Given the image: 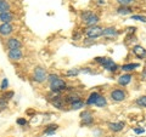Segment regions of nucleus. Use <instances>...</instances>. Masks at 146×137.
<instances>
[{"instance_id":"obj_1","label":"nucleus","mask_w":146,"mask_h":137,"mask_svg":"<svg viewBox=\"0 0 146 137\" xmlns=\"http://www.w3.org/2000/svg\"><path fill=\"white\" fill-rule=\"evenodd\" d=\"M95 61L99 62V63H101L105 69H107L110 72L117 70V66L115 65V62H113L112 60H110V58H106V57H96V58H95Z\"/></svg>"},{"instance_id":"obj_2","label":"nucleus","mask_w":146,"mask_h":137,"mask_svg":"<svg viewBox=\"0 0 146 137\" xmlns=\"http://www.w3.org/2000/svg\"><path fill=\"white\" fill-rule=\"evenodd\" d=\"M82 18H83V21L85 22V24L89 27H93L99 22V17L90 11H85L83 15H82Z\"/></svg>"},{"instance_id":"obj_3","label":"nucleus","mask_w":146,"mask_h":137,"mask_svg":"<svg viewBox=\"0 0 146 137\" xmlns=\"http://www.w3.org/2000/svg\"><path fill=\"white\" fill-rule=\"evenodd\" d=\"M48 79V74H46V70L42 67H36L34 69V80L36 83H43Z\"/></svg>"},{"instance_id":"obj_4","label":"nucleus","mask_w":146,"mask_h":137,"mask_svg":"<svg viewBox=\"0 0 146 137\" xmlns=\"http://www.w3.org/2000/svg\"><path fill=\"white\" fill-rule=\"evenodd\" d=\"M85 34L88 35L90 39H95V38H98V36H100L102 34V28H100V27H98V26H93V27H90V28H88L85 30Z\"/></svg>"},{"instance_id":"obj_5","label":"nucleus","mask_w":146,"mask_h":137,"mask_svg":"<svg viewBox=\"0 0 146 137\" xmlns=\"http://www.w3.org/2000/svg\"><path fill=\"white\" fill-rule=\"evenodd\" d=\"M50 88H51L52 91L57 92V91L65 90V88H66V83H65V81H63L62 79H56V80H54L52 83H50Z\"/></svg>"},{"instance_id":"obj_6","label":"nucleus","mask_w":146,"mask_h":137,"mask_svg":"<svg viewBox=\"0 0 146 137\" xmlns=\"http://www.w3.org/2000/svg\"><path fill=\"white\" fill-rule=\"evenodd\" d=\"M7 56L10 60L12 61H20L22 58V51L20 49H13V50H9Z\"/></svg>"},{"instance_id":"obj_7","label":"nucleus","mask_w":146,"mask_h":137,"mask_svg":"<svg viewBox=\"0 0 146 137\" xmlns=\"http://www.w3.org/2000/svg\"><path fill=\"white\" fill-rule=\"evenodd\" d=\"M111 97H112L113 101L121 102V101H123V99L125 98V92L124 91H122V90H115V91H112L111 92Z\"/></svg>"},{"instance_id":"obj_8","label":"nucleus","mask_w":146,"mask_h":137,"mask_svg":"<svg viewBox=\"0 0 146 137\" xmlns=\"http://www.w3.org/2000/svg\"><path fill=\"white\" fill-rule=\"evenodd\" d=\"M13 32V27L10 23H1L0 24V34L1 35H10Z\"/></svg>"},{"instance_id":"obj_9","label":"nucleus","mask_w":146,"mask_h":137,"mask_svg":"<svg viewBox=\"0 0 146 137\" xmlns=\"http://www.w3.org/2000/svg\"><path fill=\"white\" fill-rule=\"evenodd\" d=\"M80 118H82V123H83L84 125H90L91 123H93V114L90 112L85 111L80 114Z\"/></svg>"},{"instance_id":"obj_10","label":"nucleus","mask_w":146,"mask_h":137,"mask_svg":"<svg viewBox=\"0 0 146 137\" xmlns=\"http://www.w3.org/2000/svg\"><path fill=\"white\" fill-rule=\"evenodd\" d=\"M22 46V44L21 41L18 39L16 38H10L7 40V47L10 49V50H13V49H20Z\"/></svg>"},{"instance_id":"obj_11","label":"nucleus","mask_w":146,"mask_h":137,"mask_svg":"<svg viewBox=\"0 0 146 137\" xmlns=\"http://www.w3.org/2000/svg\"><path fill=\"white\" fill-rule=\"evenodd\" d=\"M12 20H13V15L10 11L0 13V21H1L3 23H10Z\"/></svg>"},{"instance_id":"obj_12","label":"nucleus","mask_w":146,"mask_h":137,"mask_svg":"<svg viewBox=\"0 0 146 137\" xmlns=\"http://www.w3.org/2000/svg\"><path fill=\"white\" fill-rule=\"evenodd\" d=\"M133 52L138 56L139 58H141V57H145L146 56V50L144 49V47H141V46H135L134 49H133Z\"/></svg>"},{"instance_id":"obj_13","label":"nucleus","mask_w":146,"mask_h":137,"mask_svg":"<svg viewBox=\"0 0 146 137\" xmlns=\"http://www.w3.org/2000/svg\"><path fill=\"white\" fill-rule=\"evenodd\" d=\"M130 80H131V75L129 74H124V75H121L119 76V79H118V83H119L121 85H128L130 83Z\"/></svg>"},{"instance_id":"obj_14","label":"nucleus","mask_w":146,"mask_h":137,"mask_svg":"<svg viewBox=\"0 0 146 137\" xmlns=\"http://www.w3.org/2000/svg\"><path fill=\"white\" fill-rule=\"evenodd\" d=\"M110 126V129H111L112 131H121L123 130V127H124V124L123 123H111V124L108 125Z\"/></svg>"},{"instance_id":"obj_15","label":"nucleus","mask_w":146,"mask_h":137,"mask_svg":"<svg viewBox=\"0 0 146 137\" xmlns=\"http://www.w3.org/2000/svg\"><path fill=\"white\" fill-rule=\"evenodd\" d=\"M10 11V4L6 0H0V13Z\"/></svg>"},{"instance_id":"obj_16","label":"nucleus","mask_w":146,"mask_h":137,"mask_svg":"<svg viewBox=\"0 0 146 137\" xmlns=\"http://www.w3.org/2000/svg\"><path fill=\"white\" fill-rule=\"evenodd\" d=\"M118 33L115 28H106V29H102V34L104 36H116Z\"/></svg>"},{"instance_id":"obj_17","label":"nucleus","mask_w":146,"mask_h":137,"mask_svg":"<svg viewBox=\"0 0 146 137\" xmlns=\"http://www.w3.org/2000/svg\"><path fill=\"white\" fill-rule=\"evenodd\" d=\"M99 94L98 92H93V94H90L89 96V98H88V101H86V104H95V102H96V99L99 97Z\"/></svg>"},{"instance_id":"obj_18","label":"nucleus","mask_w":146,"mask_h":137,"mask_svg":"<svg viewBox=\"0 0 146 137\" xmlns=\"http://www.w3.org/2000/svg\"><path fill=\"white\" fill-rule=\"evenodd\" d=\"M95 104H96L98 107H105L107 104L106 102V98L104 97V96H99L98 99H96V102H95Z\"/></svg>"},{"instance_id":"obj_19","label":"nucleus","mask_w":146,"mask_h":137,"mask_svg":"<svg viewBox=\"0 0 146 137\" xmlns=\"http://www.w3.org/2000/svg\"><path fill=\"white\" fill-rule=\"evenodd\" d=\"M138 67H139L138 63H133V65H124L122 67V69L125 72H129V70H134L135 68H138Z\"/></svg>"},{"instance_id":"obj_20","label":"nucleus","mask_w":146,"mask_h":137,"mask_svg":"<svg viewBox=\"0 0 146 137\" xmlns=\"http://www.w3.org/2000/svg\"><path fill=\"white\" fill-rule=\"evenodd\" d=\"M57 125L56 124H52V125H50V126H48V129L45 130V134L46 135H54V132L57 130Z\"/></svg>"},{"instance_id":"obj_21","label":"nucleus","mask_w":146,"mask_h":137,"mask_svg":"<svg viewBox=\"0 0 146 137\" xmlns=\"http://www.w3.org/2000/svg\"><path fill=\"white\" fill-rule=\"evenodd\" d=\"M117 11H118V13H119V15H129V13L131 12L130 9L127 7V6H121Z\"/></svg>"},{"instance_id":"obj_22","label":"nucleus","mask_w":146,"mask_h":137,"mask_svg":"<svg viewBox=\"0 0 146 137\" xmlns=\"http://www.w3.org/2000/svg\"><path fill=\"white\" fill-rule=\"evenodd\" d=\"M79 101V96L78 95H70L66 97V102H70V103H73V102H77Z\"/></svg>"},{"instance_id":"obj_23","label":"nucleus","mask_w":146,"mask_h":137,"mask_svg":"<svg viewBox=\"0 0 146 137\" xmlns=\"http://www.w3.org/2000/svg\"><path fill=\"white\" fill-rule=\"evenodd\" d=\"M84 107V103L80 101H77V102H73V103H71V108L72 109H80V108H83Z\"/></svg>"},{"instance_id":"obj_24","label":"nucleus","mask_w":146,"mask_h":137,"mask_svg":"<svg viewBox=\"0 0 146 137\" xmlns=\"http://www.w3.org/2000/svg\"><path fill=\"white\" fill-rule=\"evenodd\" d=\"M136 103H138L139 106H141V107H146V96H141V97H139L138 101H136Z\"/></svg>"},{"instance_id":"obj_25","label":"nucleus","mask_w":146,"mask_h":137,"mask_svg":"<svg viewBox=\"0 0 146 137\" xmlns=\"http://www.w3.org/2000/svg\"><path fill=\"white\" fill-rule=\"evenodd\" d=\"M7 108V101L5 98L0 97V111H3V109H6Z\"/></svg>"},{"instance_id":"obj_26","label":"nucleus","mask_w":146,"mask_h":137,"mask_svg":"<svg viewBox=\"0 0 146 137\" xmlns=\"http://www.w3.org/2000/svg\"><path fill=\"white\" fill-rule=\"evenodd\" d=\"M7 86H9V80L6 79V78H4L3 81H1V85H0V89H1L3 91H5L7 89Z\"/></svg>"},{"instance_id":"obj_27","label":"nucleus","mask_w":146,"mask_h":137,"mask_svg":"<svg viewBox=\"0 0 146 137\" xmlns=\"http://www.w3.org/2000/svg\"><path fill=\"white\" fill-rule=\"evenodd\" d=\"M52 104H54V106L56 107V108H58V109H63V104L60 102V99H58V98L54 99V101H52Z\"/></svg>"},{"instance_id":"obj_28","label":"nucleus","mask_w":146,"mask_h":137,"mask_svg":"<svg viewBox=\"0 0 146 137\" xmlns=\"http://www.w3.org/2000/svg\"><path fill=\"white\" fill-rule=\"evenodd\" d=\"M12 97H13V91H6V92L3 95V98H5L6 101L7 99H11Z\"/></svg>"},{"instance_id":"obj_29","label":"nucleus","mask_w":146,"mask_h":137,"mask_svg":"<svg viewBox=\"0 0 146 137\" xmlns=\"http://www.w3.org/2000/svg\"><path fill=\"white\" fill-rule=\"evenodd\" d=\"M131 20H138V21H141V22H144V23H146V17L145 16H138V15H135V16H131Z\"/></svg>"},{"instance_id":"obj_30","label":"nucleus","mask_w":146,"mask_h":137,"mask_svg":"<svg viewBox=\"0 0 146 137\" xmlns=\"http://www.w3.org/2000/svg\"><path fill=\"white\" fill-rule=\"evenodd\" d=\"M79 73H80L79 69H71V70L67 72V75H68V76H71V75H78Z\"/></svg>"},{"instance_id":"obj_31","label":"nucleus","mask_w":146,"mask_h":137,"mask_svg":"<svg viewBox=\"0 0 146 137\" xmlns=\"http://www.w3.org/2000/svg\"><path fill=\"white\" fill-rule=\"evenodd\" d=\"M117 1L122 6H127V5H129V4L133 1V0H117Z\"/></svg>"},{"instance_id":"obj_32","label":"nucleus","mask_w":146,"mask_h":137,"mask_svg":"<svg viewBox=\"0 0 146 137\" xmlns=\"http://www.w3.org/2000/svg\"><path fill=\"white\" fill-rule=\"evenodd\" d=\"M48 79H49V81H50V83H52L54 80L58 79V76H57L56 74H51V75H49V76H48Z\"/></svg>"},{"instance_id":"obj_33","label":"nucleus","mask_w":146,"mask_h":137,"mask_svg":"<svg viewBox=\"0 0 146 137\" xmlns=\"http://www.w3.org/2000/svg\"><path fill=\"white\" fill-rule=\"evenodd\" d=\"M17 124H18V125H26V124H27V120L23 119V118H21V119L17 120Z\"/></svg>"},{"instance_id":"obj_34","label":"nucleus","mask_w":146,"mask_h":137,"mask_svg":"<svg viewBox=\"0 0 146 137\" xmlns=\"http://www.w3.org/2000/svg\"><path fill=\"white\" fill-rule=\"evenodd\" d=\"M134 132H135V134H138V135H143L144 134V132H145V130L144 129H134Z\"/></svg>"}]
</instances>
